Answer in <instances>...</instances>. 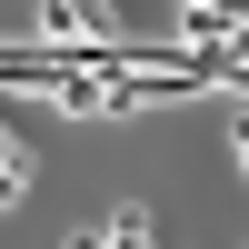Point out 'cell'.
Listing matches in <instances>:
<instances>
[{
	"label": "cell",
	"instance_id": "6da1fadb",
	"mask_svg": "<svg viewBox=\"0 0 249 249\" xmlns=\"http://www.w3.org/2000/svg\"><path fill=\"white\" fill-rule=\"evenodd\" d=\"M40 30H50V40H90V30H110V0H50Z\"/></svg>",
	"mask_w": 249,
	"mask_h": 249
},
{
	"label": "cell",
	"instance_id": "7a4b0ae2",
	"mask_svg": "<svg viewBox=\"0 0 249 249\" xmlns=\"http://www.w3.org/2000/svg\"><path fill=\"white\" fill-rule=\"evenodd\" d=\"M120 100H130V90H90V80H70V90H60V110L90 120V110H120Z\"/></svg>",
	"mask_w": 249,
	"mask_h": 249
},
{
	"label": "cell",
	"instance_id": "3957f363",
	"mask_svg": "<svg viewBox=\"0 0 249 249\" xmlns=\"http://www.w3.org/2000/svg\"><path fill=\"white\" fill-rule=\"evenodd\" d=\"M230 150H239V170H249V130H239V140H230Z\"/></svg>",
	"mask_w": 249,
	"mask_h": 249
},
{
	"label": "cell",
	"instance_id": "277c9868",
	"mask_svg": "<svg viewBox=\"0 0 249 249\" xmlns=\"http://www.w3.org/2000/svg\"><path fill=\"white\" fill-rule=\"evenodd\" d=\"M179 10H210V0H179Z\"/></svg>",
	"mask_w": 249,
	"mask_h": 249
}]
</instances>
